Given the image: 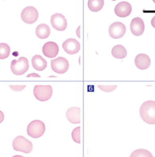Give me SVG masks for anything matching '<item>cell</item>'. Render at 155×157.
Wrapping results in <instances>:
<instances>
[{"mask_svg":"<svg viewBox=\"0 0 155 157\" xmlns=\"http://www.w3.org/2000/svg\"><path fill=\"white\" fill-rule=\"evenodd\" d=\"M111 1H116V0H111Z\"/></svg>","mask_w":155,"mask_h":157,"instance_id":"4dcf8cb0","label":"cell"},{"mask_svg":"<svg viewBox=\"0 0 155 157\" xmlns=\"http://www.w3.org/2000/svg\"><path fill=\"white\" fill-rule=\"evenodd\" d=\"M50 34V29L49 26L44 23L38 25L36 28V34L39 39H44L47 38Z\"/></svg>","mask_w":155,"mask_h":157,"instance_id":"e0dca14e","label":"cell"},{"mask_svg":"<svg viewBox=\"0 0 155 157\" xmlns=\"http://www.w3.org/2000/svg\"><path fill=\"white\" fill-rule=\"evenodd\" d=\"M39 17V13L36 8L32 6H28L24 8L21 13L22 20L26 24L35 23Z\"/></svg>","mask_w":155,"mask_h":157,"instance_id":"52a82bcc","label":"cell"},{"mask_svg":"<svg viewBox=\"0 0 155 157\" xmlns=\"http://www.w3.org/2000/svg\"><path fill=\"white\" fill-rule=\"evenodd\" d=\"M42 50L45 56L53 58L57 55L59 52V47L55 42L49 41L44 44Z\"/></svg>","mask_w":155,"mask_h":157,"instance_id":"8fae6325","label":"cell"},{"mask_svg":"<svg viewBox=\"0 0 155 157\" xmlns=\"http://www.w3.org/2000/svg\"><path fill=\"white\" fill-rule=\"evenodd\" d=\"M29 68V63L28 59L22 56L18 59H13L10 64V69L12 73L16 75H22L24 74Z\"/></svg>","mask_w":155,"mask_h":157,"instance_id":"277c9868","label":"cell"},{"mask_svg":"<svg viewBox=\"0 0 155 157\" xmlns=\"http://www.w3.org/2000/svg\"><path fill=\"white\" fill-rule=\"evenodd\" d=\"M130 31L136 36H141L145 30V24L143 20L140 17L133 18L130 22Z\"/></svg>","mask_w":155,"mask_h":157,"instance_id":"7c38bea8","label":"cell"},{"mask_svg":"<svg viewBox=\"0 0 155 157\" xmlns=\"http://www.w3.org/2000/svg\"><path fill=\"white\" fill-rule=\"evenodd\" d=\"M80 31H81V26H79L78 27V28L76 29V35L79 38H81V33H80Z\"/></svg>","mask_w":155,"mask_h":157,"instance_id":"d4e9b609","label":"cell"},{"mask_svg":"<svg viewBox=\"0 0 155 157\" xmlns=\"http://www.w3.org/2000/svg\"><path fill=\"white\" fill-rule=\"evenodd\" d=\"M151 24L152 25V26L153 28H155V16H154L153 17V18L151 19Z\"/></svg>","mask_w":155,"mask_h":157,"instance_id":"83f0119b","label":"cell"},{"mask_svg":"<svg viewBox=\"0 0 155 157\" xmlns=\"http://www.w3.org/2000/svg\"><path fill=\"white\" fill-rule=\"evenodd\" d=\"M53 93L50 85H35L33 88L34 97L40 101H48L52 96Z\"/></svg>","mask_w":155,"mask_h":157,"instance_id":"5b68a950","label":"cell"},{"mask_svg":"<svg viewBox=\"0 0 155 157\" xmlns=\"http://www.w3.org/2000/svg\"><path fill=\"white\" fill-rule=\"evenodd\" d=\"M62 48L68 54L74 55L80 50L81 45L77 40L70 38L63 42Z\"/></svg>","mask_w":155,"mask_h":157,"instance_id":"30bf717a","label":"cell"},{"mask_svg":"<svg viewBox=\"0 0 155 157\" xmlns=\"http://www.w3.org/2000/svg\"><path fill=\"white\" fill-rule=\"evenodd\" d=\"M40 77V75L36 74V73H32L30 74H28L27 75V77Z\"/></svg>","mask_w":155,"mask_h":157,"instance_id":"4316f807","label":"cell"},{"mask_svg":"<svg viewBox=\"0 0 155 157\" xmlns=\"http://www.w3.org/2000/svg\"><path fill=\"white\" fill-rule=\"evenodd\" d=\"M4 119V115L3 112L1 110H0V123H1L3 121Z\"/></svg>","mask_w":155,"mask_h":157,"instance_id":"484cf974","label":"cell"},{"mask_svg":"<svg viewBox=\"0 0 155 157\" xmlns=\"http://www.w3.org/2000/svg\"><path fill=\"white\" fill-rule=\"evenodd\" d=\"M140 115L145 123L155 124V101L149 100L144 102L140 106Z\"/></svg>","mask_w":155,"mask_h":157,"instance_id":"6da1fadb","label":"cell"},{"mask_svg":"<svg viewBox=\"0 0 155 157\" xmlns=\"http://www.w3.org/2000/svg\"><path fill=\"white\" fill-rule=\"evenodd\" d=\"M98 87L104 92H111L117 88V85H98Z\"/></svg>","mask_w":155,"mask_h":157,"instance_id":"603a6c76","label":"cell"},{"mask_svg":"<svg viewBox=\"0 0 155 157\" xmlns=\"http://www.w3.org/2000/svg\"><path fill=\"white\" fill-rule=\"evenodd\" d=\"M126 31L125 26L121 22L116 21L113 23L109 27L108 33L113 39H119L124 36Z\"/></svg>","mask_w":155,"mask_h":157,"instance_id":"ba28073f","label":"cell"},{"mask_svg":"<svg viewBox=\"0 0 155 157\" xmlns=\"http://www.w3.org/2000/svg\"><path fill=\"white\" fill-rule=\"evenodd\" d=\"M12 147L15 151L25 153H30L33 148L32 142L22 136H17L13 140Z\"/></svg>","mask_w":155,"mask_h":157,"instance_id":"7a4b0ae2","label":"cell"},{"mask_svg":"<svg viewBox=\"0 0 155 157\" xmlns=\"http://www.w3.org/2000/svg\"><path fill=\"white\" fill-rule=\"evenodd\" d=\"M31 64L33 68L38 71L44 70L47 65L46 60L39 55H36L32 58Z\"/></svg>","mask_w":155,"mask_h":157,"instance_id":"2e32d148","label":"cell"},{"mask_svg":"<svg viewBox=\"0 0 155 157\" xmlns=\"http://www.w3.org/2000/svg\"><path fill=\"white\" fill-rule=\"evenodd\" d=\"M135 64L139 69L145 70L150 66L151 59L146 54L140 53L135 56Z\"/></svg>","mask_w":155,"mask_h":157,"instance_id":"5bb4252c","label":"cell"},{"mask_svg":"<svg viewBox=\"0 0 155 157\" xmlns=\"http://www.w3.org/2000/svg\"><path fill=\"white\" fill-rule=\"evenodd\" d=\"M50 23L52 27L57 31H64L67 27L66 20L65 16L61 13H56L52 15L50 18Z\"/></svg>","mask_w":155,"mask_h":157,"instance_id":"9c48e42d","label":"cell"},{"mask_svg":"<svg viewBox=\"0 0 155 157\" xmlns=\"http://www.w3.org/2000/svg\"><path fill=\"white\" fill-rule=\"evenodd\" d=\"M88 7L92 12H98L103 7L104 0H89Z\"/></svg>","mask_w":155,"mask_h":157,"instance_id":"d6986e66","label":"cell"},{"mask_svg":"<svg viewBox=\"0 0 155 157\" xmlns=\"http://www.w3.org/2000/svg\"><path fill=\"white\" fill-rule=\"evenodd\" d=\"M9 87L13 91H20L26 87V85H9Z\"/></svg>","mask_w":155,"mask_h":157,"instance_id":"cb8c5ba5","label":"cell"},{"mask_svg":"<svg viewBox=\"0 0 155 157\" xmlns=\"http://www.w3.org/2000/svg\"><path fill=\"white\" fill-rule=\"evenodd\" d=\"M81 109L78 107H71L68 109L66 117L68 120L73 124H78L81 122Z\"/></svg>","mask_w":155,"mask_h":157,"instance_id":"9a60e30c","label":"cell"},{"mask_svg":"<svg viewBox=\"0 0 155 157\" xmlns=\"http://www.w3.org/2000/svg\"><path fill=\"white\" fill-rule=\"evenodd\" d=\"M10 52V48L9 45L6 43H0V59H4L7 58Z\"/></svg>","mask_w":155,"mask_h":157,"instance_id":"44dd1931","label":"cell"},{"mask_svg":"<svg viewBox=\"0 0 155 157\" xmlns=\"http://www.w3.org/2000/svg\"><path fill=\"white\" fill-rule=\"evenodd\" d=\"M130 157H153V156L148 150L140 148L132 152Z\"/></svg>","mask_w":155,"mask_h":157,"instance_id":"ffe728a7","label":"cell"},{"mask_svg":"<svg viewBox=\"0 0 155 157\" xmlns=\"http://www.w3.org/2000/svg\"><path fill=\"white\" fill-rule=\"evenodd\" d=\"M12 157H24V156H22V155H17L13 156Z\"/></svg>","mask_w":155,"mask_h":157,"instance_id":"f1b7e54d","label":"cell"},{"mask_svg":"<svg viewBox=\"0 0 155 157\" xmlns=\"http://www.w3.org/2000/svg\"><path fill=\"white\" fill-rule=\"evenodd\" d=\"M113 56L117 59H122L127 56V50L125 47L121 45H116L111 50Z\"/></svg>","mask_w":155,"mask_h":157,"instance_id":"ac0fdd59","label":"cell"},{"mask_svg":"<svg viewBox=\"0 0 155 157\" xmlns=\"http://www.w3.org/2000/svg\"><path fill=\"white\" fill-rule=\"evenodd\" d=\"M80 132H81V127L78 126L75 128L72 132H71V137L74 142L80 144L81 143V136H80Z\"/></svg>","mask_w":155,"mask_h":157,"instance_id":"7402d4cb","label":"cell"},{"mask_svg":"<svg viewBox=\"0 0 155 157\" xmlns=\"http://www.w3.org/2000/svg\"><path fill=\"white\" fill-rule=\"evenodd\" d=\"M114 12L119 17H126L132 12V6L126 1L120 2L115 6Z\"/></svg>","mask_w":155,"mask_h":157,"instance_id":"4fadbf2b","label":"cell"},{"mask_svg":"<svg viewBox=\"0 0 155 157\" xmlns=\"http://www.w3.org/2000/svg\"><path fill=\"white\" fill-rule=\"evenodd\" d=\"M46 127L44 123L39 120L31 121L27 126V134L33 138H39L41 137L45 132Z\"/></svg>","mask_w":155,"mask_h":157,"instance_id":"3957f363","label":"cell"},{"mask_svg":"<svg viewBox=\"0 0 155 157\" xmlns=\"http://www.w3.org/2000/svg\"><path fill=\"white\" fill-rule=\"evenodd\" d=\"M153 1L154 3H155V0H153Z\"/></svg>","mask_w":155,"mask_h":157,"instance_id":"f546056e","label":"cell"},{"mask_svg":"<svg viewBox=\"0 0 155 157\" xmlns=\"http://www.w3.org/2000/svg\"><path fill=\"white\" fill-rule=\"evenodd\" d=\"M50 66L53 71L57 74H62L68 71L69 63L65 58L59 56L50 61Z\"/></svg>","mask_w":155,"mask_h":157,"instance_id":"8992f818","label":"cell"}]
</instances>
